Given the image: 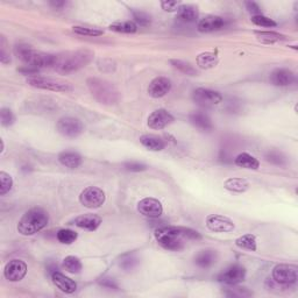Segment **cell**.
I'll return each mask as SVG.
<instances>
[{"instance_id":"cell-5","label":"cell","mask_w":298,"mask_h":298,"mask_svg":"<svg viewBox=\"0 0 298 298\" xmlns=\"http://www.w3.org/2000/svg\"><path fill=\"white\" fill-rule=\"evenodd\" d=\"M14 53L16 57L25 63V65L32 66V68H35L37 70H40L41 68H52L54 60V55H52V54L37 52L29 44L25 43L16 44Z\"/></svg>"},{"instance_id":"cell-46","label":"cell","mask_w":298,"mask_h":298,"mask_svg":"<svg viewBox=\"0 0 298 298\" xmlns=\"http://www.w3.org/2000/svg\"><path fill=\"white\" fill-rule=\"evenodd\" d=\"M246 6H247V10H248L250 13H253L255 15H260L261 14V8L258 5L257 3L254 2H247L246 3Z\"/></svg>"},{"instance_id":"cell-30","label":"cell","mask_w":298,"mask_h":298,"mask_svg":"<svg viewBox=\"0 0 298 298\" xmlns=\"http://www.w3.org/2000/svg\"><path fill=\"white\" fill-rule=\"evenodd\" d=\"M236 245L239 248L245 249V250H250L255 251L258 249V241L257 238L253 234H245L240 238H238L236 240Z\"/></svg>"},{"instance_id":"cell-29","label":"cell","mask_w":298,"mask_h":298,"mask_svg":"<svg viewBox=\"0 0 298 298\" xmlns=\"http://www.w3.org/2000/svg\"><path fill=\"white\" fill-rule=\"evenodd\" d=\"M218 62H219V57L217 54L211 52L201 53L197 56V64L201 69H211L218 64Z\"/></svg>"},{"instance_id":"cell-13","label":"cell","mask_w":298,"mask_h":298,"mask_svg":"<svg viewBox=\"0 0 298 298\" xmlns=\"http://www.w3.org/2000/svg\"><path fill=\"white\" fill-rule=\"evenodd\" d=\"M246 268L239 264H234L227 268L225 271L218 276V281L220 283L227 284V285H237L245 281L246 278Z\"/></svg>"},{"instance_id":"cell-37","label":"cell","mask_w":298,"mask_h":298,"mask_svg":"<svg viewBox=\"0 0 298 298\" xmlns=\"http://www.w3.org/2000/svg\"><path fill=\"white\" fill-rule=\"evenodd\" d=\"M251 22H253L254 25H257V26L259 27H264V28H272V27L278 26V24H276L274 20L262 14L254 15L253 18H251Z\"/></svg>"},{"instance_id":"cell-33","label":"cell","mask_w":298,"mask_h":298,"mask_svg":"<svg viewBox=\"0 0 298 298\" xmlns=\"http://www.w3.org/2000/svg\"><path fill=\"white\" fill-rule=\"evenodd\" d=\"M170 63L175 69H177L187 76H196L197 75V70L189 62L182 60H170Z\"/></svg>"},{"instance_id":"cell-35","label":"cell","mask_w":298,"mask_h":298,"mask_svg":"<svg viewBox=\"0 0 298 298\" xmlns=\"http://www.w3.org/2000/svg\"><path fill=\"white\" fill-rule=\"evenodd\" d=\"M73 31L76 33L78 35H83V36H100L104 34V31L99 28L96 27H85V26H75L73 27Z\"/></svg>"},{"instance_id":"cell-10","label":"cell","mask_w":298,"mask_h":298,"mask_svg":"<svg viewBox=\"0 0 298 298\" xmlns=\"http://www.w3.org/2000/svg\"><path fill=\"white\" fill-rule=\"evenodd\" d=\"M195 103L200 105V106H215V105L220 104L222 102V96L218 91H213L210 89H204V87H199L194 91L192 95Z\"/></svg>"},{"instance_id":"cell-44","label":"cell","mask_w":298,"mask_h":298,"mask_svg":"<svg viewBox=\"0 0 298 298\" xmlns=\"http://www.w3.org/2000/svg\"><path fill=\"white\" fill-rule=\"evenodd\" d=\"M124 168L127 171H134V173H139V171H144L147 169L146 165L144 163H140V162H126L124 165Z\"/></svg>"},{"instance_id":"cell-31","label":"cell","mask_w":298,"mask_h":298,"mask_svg":"<svg viewBox=\"0 0 298 298\" xmlns=\"http://www.w3.org/2000/svg\"><path fill=\"white\" fill-rule=\"evenodd\" d=\"M258 36V40L263 42V43H275V42H280L285 40V36L280 34L276 32H257L255 33Z\"/></svg>"},{"instance_id":"cell-39","label":"cell","mask_w":298,"mask_h":298,"mask_svg":"<svg viewBox=\"0 0 298 298\" xmlns=\"http://www.w3.org/2000/svg\"><path fill=\"white\" fill-rule=\"evenodd\" d=\"M137 263H139V260H137L135 255L127 254V255H124V257L121 258L120 267L124 268L125 270H129V269H133V268L135 267Z\"/></svg>"},{"instance_id":"cell-12","label":"cell","mask_w":298,"mask_h":298,"mask_svg":"<svg viewBox=\"0 0 298 298\" xmlns=\"http://www.w3.org/2000/svg\"><path fill=\"white\" fill-rule=\"evenodd\" d=\"M26 275L27 264L22 260L19 259L11 260L5 266V269H4V276L10 282H19V281L24 280Z\"/></svg>"},{"instance_id":"cell-43","label":"cell","mask_w":298,"mask_h":298,"mask_svg":"<svg viewBox=\"0 0 298 298\" xmlns=\"http://www.w3.org/2000/svg\"><path fill=\"white\" fill-rule=\"evenodd\" d=\"M0 61H2L3 64H7V63L11 62L10 55L6 52V40L4 36L0 39Z\"/></svg>"},{"instance_id":"cell-22","label":"cell","mask_w":298,"mask_h":298,"mask_svg":"<svg viewBox=\"0 0 298 298\" xmlns=\"http://www.w3.org/2000/svg\"><path fill=\"white\" fill-rule=\"evenodd\" d=\"M58 161L62 166L71 169H76L82 165L83 158L81 155L75 152H62L58 154Z\"/></svg>"},{"instance_id":"cell-15","label":"cell","mask_w":298,"mask_h":298,"mask_svg":"<svg viewBox=\"0 0 298 298\" xmlns=\"http://www.w3.org/2000/svg\"><path fill=\"white\" fill-rule=\"evenodd\" d=\"M174 117L170 112H168L167 110H156L154 111L152 114L148 117V120H147V124H148L149 128L152 129H163L166 128L168 125L173 124Z\"/></svg>"},{"instance_id":"cell-2","label":"cell","mask_w":298,"mask_h":298,"mask_svg":"<svg viewBox=\"0 0 298 298\" xmlns=\"http://www.w3.org/2000/svg\"><path fill=\"white\" fill-rule=\"evenodd\" d=\"M95 53L89 49H78L54 55L52 68L58 74H69L86 66L92 61Z\"/></svg>"},{"instance_id":"cell-26","label":"cell","mask_w":298,"mask_h":298,"mask_svg":"<svg viewBox=\"0 0 298 298\" xmlns=\"http://www.w3.org/2000/svg\"><path fill=\"white\" fill-rule=\"evenodd\" d=\"M234 163L238 167L245 168V169L249 170H257L260 167V162L258 158H255L254 156H251L248 153H241L239 154L238 156L234 159Z\"/></svg>"},{"instance_id":"cell-41","label":"cell","mask_w":298,"mask_h":298,"mask_svg":"<svg viewBox=\"0 0 298 298\" xmlns=\"http://www.w3.org/2000/svg\"><path fill=\"white\" fill-rule=\"evenodd\" d=\"M225 295L228 297H249L253 295V292L248 291L246 288L237 287V288L230 289V291H226Z\"/></svg>"},{"instance_id":"cell-9","label":"cell","mask_w":298,"mask_h":298,"mask_svg":"<svg viewBox=\"0 0 298 298\" xmlns=\"http://www.w3.org/2000/svg\"><path fill=\"white\" fill-rule=\"evenodd\" d=\"M56 127L57 131L60 132L63 136L70 137V139H74V137L81 135L84 129L81 120L73 118V117H64V118H61L57 121Z\"/></svg>"},{"instance_id":"cell-16","label":"cell","mask_w":298,"mask_h":298,"mask_svg":"<svg viewBox=\"0 0 298 298\" xmlns=\"http://www.w3.org/2000/svg\"><path fill=\"white\" fill-rule=\"evenodd\" d=\"M171 82L167 77H156L150 82L148 95L153 98H162L170 91Z\"/></svg>"},{"instance_id":"cell-40","label":"cell","mask_w":298,"mask_h":298,"mask_svg":"<svg viewBox=\"0 0 298 298\" xmlns=\"http://www.w3.org/2000/svg\"><path fill=\"white\" fill-rule=\"evenodd\" d=\"M133 18L134 22L139 24L140 26H148L150 25V21H152L150 15L142 11H133Z\"/></svg>"},{"instance_id":"cell-28","label":"cell","mask_w":298,"mask_h":298,"mask_svg":"<svg viewBox=\"0 0 298 298\" xmlns=\"http://www.w3.org/2000/svg\"><path fill=\"white\" fill-rule=\"evenodd\" d=\"M110 29L117 33H124V34H133L137 31V25L132 20L116 21L110 25Z\"/></svg>"},{"instance_id":"cell-3","label":"cell","mask_w":298,"mask_h":298,"mask_svg":"<svg viewBox=\"0 0 298 298\" xmlns=\"http://www.w3.org/2000/svg\"><path fill=\"white\" fill-rule=\"evenodd\" d=\"M87 89L94 98L104 105H116L120 102L121 94L114 84L106 79L90 77L86 79Z\"/></svg>"},{"instance_id":"cell-8","label":"cell","mask_w":298,"mask_h":298,"mask_svg":"<svg viewBox=\"0 0 298 298\" xmlns=\"http://www.w3.org/2000/svg\"><path fill=\"white\" fill-rule=\"evenodd\" d=\"M297 268L289 264H279L272 269V280L275 283L289 287L297 282Z\"/></svg>"},{"instance_id":"cell-21","label":"cell","mask_w":298,"mask_h":298,"mask_svg":"<svg viewBox=\"0 0 298 298\" xmlns=\"http://www.w3.org/2000/svg\"><path fill=\"white\" fill-rule=\"evenodd\" d=\"M189 119H190V123L194 125L195 127L200 129V131L209 132V131H211L213 127L211 119H210L209 116L205 114V113L194 112V113H191L190 117H189Z\"/></svg>"},{"instance_id":"cell-14","label":"cell","mask_w":298,"mask_h":298,"mask_svg":"<svg viewBox=\"0 0 298 298\" xmlns=\"http://www.w3.org/2000/svg\"><path fill=\"white\" fill-rule=\"evenodd\" d=\"M137 211L145 217L158 218L163 213V207L157 199L147 197L137 203Z\"/></svg>"},{"instance_id":"cell-36","label":"cell","mask_w":298,"mask_h":298,"mask_svg":"<svg viewBox=\"0 0 298 298\" xmlns=\"http://www.w3.org/2000/svg\"><path fill=\"white\" fill-rule=\"evenodd\" d=\"M12 187H13V179H12L11 175L2 171L0 173V195L5 196L7 192L11 191Z\"/></svg>"},{"instance_id":"cell-25","label":"cell","mask_w":298,"mask_h":298,"mask_svg":"<svg viewBox=\"0 0 298 298\" xmlns=\"http://www.w3.org/2000/svg\"><path fill=\"white\" fill-rule=\"evenodd\" d=\"M218 255L216 250H200L195 258V262L200 268H209L217 262Z\"/></svg>"},{"instance_id":"cell-19","label":"cell","mask_w":298,"mask_h":298,"mask_svg":"<svg viewBox=\"0 0 298 298\" xmlns=\"http://www.w3.org/2000/svg\"><path fill=\"white\" fill-rule=\"evenodd\" d=\"M100 224H102V218L99 216L92 215V213H86V215H82L75 218L73 225L86 231H96L99 227Z\"/></svg>"},{"instance_id":"cell-38","label":"cell","mask_w":298,"mask_h":298,"mask_svg":"<svg viewBox=\"0 0 298 298\" xmlns=\"http://www.w3.org/2000/svg\"><path fill=\"white\" fill-rule=\"evenodd\" d=\"M0 120H2L3 126H5V127H10V126H12L15 123V116H14V113L10 110V108L3 107L2 110H0Z\"/></svg>"},{"instance_id":"cell-6","label":"cell","mask_w":298,"mask_h":298,"mask_svg":"<svg viewBox=\"0 0 298 298\" xmlns=\"http://www.w3.org/2000/svg\"><path fill=\"white\" fill-rule=\"evenodd\" d=\"M27 83L33 87L41 90L54 91V92H70L73 91V86L68 82L60 78L44 77V76H29Z\"/></svg>"},{"instance_id":"cell-4","label":"cell","mask_w":298,"mask_h":298,"mask_svg":"<svg viewBox=\"0 0 298 298\" xmlns=\"http://www.w3.org/2000/svg\"><path fill=\"white\" fill-rule=\"evenodd\" d=\"M48 213L41 208H33L21 217L18 224V231L25 237L34 236L48 225Z\"/></svg>"},{"instance_id":"cell-32","label":"cell","mask_w":298,"mask_h":298,"mask_svg":"<svg viewBox=\"0 0 298 298\" xmlns=\"http://www.w3.org/2000/svg\"><path fill=\"white\" fill-rule=\"evenodd\" d=\"M63 267L65 268L66 271L71 272V274H78L83 268L81 260L76 257H73V255L66 257L64 260H63Z\"/></svg>"},{"instance_id":"cell-18","label":"cell","mask_w":298,"mask_h":298,"mask_svg":"<svg viewBox=\"0 0 298 298\" xmlns=\"http://www.w3.org/2000/svg\"><path fill=\"white\" fill-rule=\"evenodd\" d=\"M270 83L275 86H288L295 81V74L289 69H276L270 74Z\"/></svg>"},{"instance_id":"cell-24","label":"cell","mask_w":298,"mask_h":298,"mask_svg":"<svg viewBox=\"0 0 298 298\" xmlns=\"http://www.w3.org/2000/svg\"><path fill=\"white\" fill-rule=\"evenodd\" d=\"M224 187L226 190L237 192V194H242L249 189L248 180L241 177H231L225 180Z\"/></svg>"},{"instance_id":"cell-27","label":"cell","mask_w":298,"mask_h":298,"mask_svg":"<svg viewBox=\"0 0 298 298\" xmlns=\"http://www.w3.org/2000/svg\"><path fill=\"white\" fill-rule=\"evenodd\" d=\"M177 18L183 22H194L198 18V10L192 5H180L177 10Z\"/></svg>"},{"instance_id":"cell-47","label":"cell","mask_w":298,"mask_h":298,"mask_svg":"<svg viewBox=\"0 0 298 298\" xmlns=\"http://www.w3.org/2000/svg\"><path fill=\"white\" fill-rule=\"evenodd\" d=\"M50 4H52L54 7H62L65 3L64 2H52Z\"/></svg>"},{"instance_id":"cell-23","label":"cell","mask_w":298,"mask_h":298,"mask_svg":"<svg viewBox=\"0 0 298 298\" xmlns=\"http://www.w3.org/2000/svg\"><path fill=\"white\" fill-rule=\"evenodd\" d=\"M141 145L146 147L147 149L152 150V152H161L165 149L166 144L161 137L156 135H152V134H146L140 137Z\"/></svg>"},{"instance_id":"cell-34","label":"cell","mask_w":298,"mask_h":298,"mask_svg":"<svg viewBox=\"0 0 298 298\" xmlns=\"http://www.w3.org/2000/svg\"><path fill=\"white\" fill-rule=\"evenodd\" d=\"M77 237H78L77 233L75 232V231L68 230V228L60 230L56 234L57 240L61 243H63V245H71V243L76 241Z\"/></svg>"},{"instance_id":"cell-42","label":"cell","mask_w":298,"mask_h":298,"mask_svg":"<svg viewBox=\"0 0 298 298\" xmlns=\"http://www.w3.org/2000/svg\"><path fill=\"white\" fill-rule=\"evenodd\" d=\"M266 158L268 162L272 163V165H276V166L285 165V157L279 152H270L269 154H267Z\"/></svg>"},{"instance_id":"cell-11","label":"cell","mask_w":298,"mask_h":298,"mask_svg":"<svg viewBox=\"0 0 298 298\" xmlns=\"http://www.w3.org/2000/svg\"><path fill=\"white\" fill-rule=\"evenodd\" d=\"M207 227L215 233H230L236 228L230 218L220 215H210L207 217Z\"/></svg>"},{"instance_id":"cell-45","label":"cell","mask_w":298,"mask_h":298,"mask_svg":"<svg viewBox=\"0 0 298 298\" xmlns=\"http://www.w3.org/2000/svg\"><path fill=\"white\" fill-rule=\"evenodd\" d=\"M180 6L179 2H161V7L166 12L177 11Z\"/></svg>"},{"instance_id":"cell-1","label":"cell","mask_w":298,"mask_h":298,"mask_svg":"<svg viewBox=\"0 0 298 298\" xmlns=\"http://www.w3.org/2000/svg\"><path fill=\"white\" fill-rule=\"evenodd\" d=\"M155 239L158 245L167 250L178 251L184 248V241L199 240L200 234L191 228L176 227V226H162L155 231Z\"/></svg>"},{"instance_id":"cell-20","label":"cell","mask_w":298,"mask_h":298,"mask_svg":"<svg viewBox=\"0 0 298 298\" xmlns=\"http://www.w3.org/2000/svg\"><path fill=\"white\" fill-rule=\"evenodd\" d=\"M54 284L64 293H74L77 290V284L74 280L69 279L68 276L63 275L60 271H54L52 274Z\"/></svg>"},{"instance_id":"cell-17","label":"cell","mask_w":298,"mask_h":298,"mask_svg":"<svg viewBox=\"0 0 298 298\" xmlns=\"http://www.w3.org/2000/svg\"><path fill=\"white\" fill-rule=\"evenodd\" d=\"M225 19L218 15H208L198 22V31L201 33H211L225 27Z\"/></svg>"},{"instance_id":"cell-7","label":"cell","mask_w":298,"mask_h":298,"mask_svg":"<svg viewBox=\"0 0 298 298\" xmlns=\"http://www.w3.org/2000/svg\"><path fill=\"white\" fill-rule=\"evenodd\" d=\"M106 200L105 192L97 187H87L79 195V201L87 209H99Z\"/></svg>"}]
</instances>
